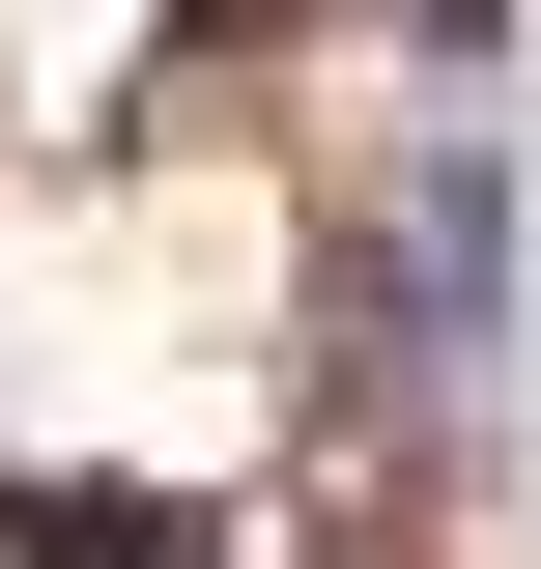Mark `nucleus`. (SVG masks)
Returning <instances> with one entry per match:
<instances>
[{
	"label": "nucleus",
	"mask_w": 541,
	"mask_h": 569,
	"mask_svg": "<svg viewBox=\"0 0 541 569\" xmlns=\"http://www.w3.org/2000/svg\"><path fill=\"white\" fill-rule=\"evenodd\" d=\"M484 370H513V142L427 114L400 171H371V257H342V399L427 427V399H484Z\"/></svg>",
	"instance_id": "obj_1"
}]
</instances>
